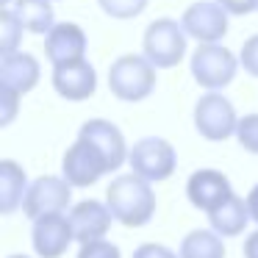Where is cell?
<instances>
[{"instance_id":"1","label":"cell","mask_w":258,"mask_h":258,"mask_svg":"<svg viewBox=\"0 0 258 258\" xmlns=\"http://www.w3.org/2000/svg\"><path fill=\"white\" fill-rule=\"evenodd\" d=\"M106 206L111 208L114 219L125 228H142L156 214V195L150 180L139 178L136 172L119 175L106 189Z\"/></svg>"},{"instance_id":"2","label":"cell","mask_w":258,"mask_h":258,"mask_svg":"<svg viewBox=\"0 0 258 258\" xmlns=\"http://www.w3.org/2000/svg\"><path fill=\"white\" fill-rule=\"evenodd\" d=\"M108 89L125 103H139L156 89V67L147 56H119L108 70Z\"/></svg>"},{"instance_id":"3","label":"cell","mask_w":258,"mask_h":258,"mask_svg":"<svg viewBox=\"0 0 258 258\" xmlns=\"http://www.w3.org/2000/svg\"><path fill=\"white\" fill-rule=\"evenodd\" d=\"M186 31L183 23L178 20H153L145 31V56L153 61L156 70H169L178 67L180 58L186 56Z\"/></svg>"},{"instance_id":"4","label":"cell","mask_w":258,"mask_h":258,"mask_svg":"<svg viewBox=\"0 0 258 258\" xmlns=\"http://www.w3.org/2000/svg\"><path fill=\"white\" fill-rule=\"evenodd\" d=\"M128 164H131V172H136L139 178L150 180V183H158V180H167L175 172L178 156H175V147L167 139L147 136V139H139L131 147Z\"/></svg>"},{"instance_id":"5","label":"cell","mask_w":258,"mask_h":258,"mask_svg":"<svg viewBox=\"0 0 258 258\" xmlns=\"http://www.w3.org/2000/svg\"><path fill=\"white\" fill-rule=\"evenodd\" d=\"M239 58L222 45H200L191 56V75L195 81L208 92H219L236 78V70H239Z\"/></svg>"},{"instance_id":"6","label":"cell","mask_w":258,"mask_h":258,"mask_svg":"<svg viewBox=\"0 0 258 258\" xmlns=\"http://www.w3.org/2000/svg\"><path fill=\"white\" fill-rule=\"evenodd\" d=\"M195 128L208 142H225L236 136L239 117L233 111V103L219 92H208L195 106Z\"/></svg>"},{"instance_id":"7","label":"cell","mask_w":258,"mask_h":258,"mask_svg":"<svg viewBox=\"0 0 258 258\" xmlns=\"http://www.w3.org/2000/svg\"><path fill=\"white\" fill-rule=\"evenodd\" d=\"M61 172H64V178L70 180V186L86 189V186H95L106 172H111V167H108V161L103 158V153L97 150L89 139L78 136L75 145L64 153Z\"/></svg>"},{"instance_id":"8","label":"cell","mask_w":258,"mask_h":258,"mask_svg":"<svg viewBox=\"0 0 258 258\" xmlns=\"http://www.w3.org/2000/svg\"><path fill=\"white\" fill-rule=\"evenodd\" d=\"M73 197V186L67 178H56V175H42L28 186L23 211L28 219H39L47 214H64Z\"/></svg>"},{"instance_id":"9","label":"cell","mask_w":258,"mask_h":258,"mask_svg":"<svg viewBox=\"0 0 258 258\" xmlns=\"http://www.w3.org/2000/svg\"><path fill=\"white\" fill-rule=\"evenodd\" d=\"M183 31L197 39L200 45H214L228 34V12H225L219 3L211 0H200V3H191L183 12Z\"/></svg>"},{"instance_id":"10","label":"cell","mask_w":258,"mask_h":258,"mask_svg":"<svg viewBox=\"0 0 258 258\" xmlns=\"http://www.w3.org/2000/svg\"><path fill=\"white\" fill-rule=\"evenodd\" d=\"M31 241H34V250L39 258H61L70 241H75L70 214H47V217L34 219Z\"/></svg>"},{"instance_id":"11","label":"cell","mask_w":258,"mask_h":258,"mask_svg":"<svg viewBox=\"0 0 258 258\" xmlns=\"http://www.w3.org/2000/svg\"><path fill=\"white\" fill-rule=\"evenodd\" d=\"M186 195H189V203L195 208L211 214L214 208H219L233 195V189H230L228 175H222L219 169H197L186 183Z\"/></svg>"},{"instance_id":"12","label":"cell","mask_w":258,"mask_h":258,"mask_svg":"<svg viewBox=\"0 0 258 258\" xmlns=\"http://www.w3.org/2000/svg\"><path fill=\"white\" fill-rule=\"evenodd\" d=\"M45 53L53 67L58 64H73L86 58V34L75 23H58L45 34Z\"/></svg>"},{"instance_id":"13","label":"cell","mask_w":258,"mask_h":258,"mask_svg":"<svg viewBox=\"0 0 258 258\" xmlns=\"http://www.w3.org/2000/svg\"><path fill=\"white\" fill-rule=\"evenodd\" d=\"M78 136L89 139L92 145L103 153V158L108 161L111 172H117V169L128 161L131 150H128V145H125L122 131H119L114 122H108V119H89V122H84L81 131H78Z\"/></svg>"},{"instance_id":"14","label":"cell","mask_w":258,"mask_h":258,"mask_svg":"<svg viewBox=\"0 0 258 258\" xmlns=\"http://www.w3.org/2000/svg\"><path fill=\"white\" fill-rule=\"evenodd\" d=\"M53 89L64 100H86L97 89V73L86 58L73 64H58V67H53Z\"/></svg>"},{"instance_id":"15","label":"cell","mask_w":258,"mask_h":258,"mask_svg":"<svg viewBox=\"0 0 258 258\" xmlns=\"http://www.w3.org/2000/svg\"><path fill=\"white\" fill-rule=\"evenodd\" d=\"M111 219H114L111 208L100 200H81L78 206H73V211H70L75 241H81V244L106 239L108 228H111Z\"/></svg>"},{"instance_id":"16","label":"cell","mask_w":258,"mask_h":258,"mask_svg":"<svg viewBox=\"0 0 258 258\" xmlns=\"http://www.w3.org/2000/svg\"><path fill=\"white\" fill-rule=\"evenodd\" d=\"M39 84V61L31 53H9L0 56V86L25 95Z\"/></svg>"},{"instance_id":"17","label":"cell","mask_w":258,"mask_h":258,"mask_svg":"<svg viewBox=\"0 0 258 258\" xmlns=\"http://www.w3.org/2000/svg\"><path fill=\"white\" fill-rule=\"evenodd\" d=\"M250 219H252L250 217V206H247V200H241L239 195H230L222 206L214 208V211L208 214L211 230H217L222 239L244 233V228H247V222H250Z\"/></svg>"},{"instance_id":"18","label":"cell","mask_w":258,"mask_h":258,"mask_svg":"<svg viewBox=\"0 0 258 258\" xmlns=\"http://www.w3.org/2000/svg\"><path fill=\"white\" fill-rule=\"evenodd\" d=\"M25 195H28L25 169L17 161H12V158L0 161V211L14 214L25 203Z\"/></svg>"},{"instance_id":"19","label":"cell","mask_w":258,"mask_h":258,"mask_svg":"<svg viewBox=\"0 0 258 258\" xmlns=\"http://www.w3.org/2000/svg\"><path fill=\"white\" fill-rule=\"evenodd\" d=\"M12 12L17 14L23 28L31 34H50V28L56 25L50 0H14Z\"/></svg>"},{"instance_id":"20","label":"cell","mask_w":258,"mask_h":258,"mask_svg":"<svg viewBox=\"0 0 258 258\" xmlns=\"http://www.w3.org/2000/svg\"><path fill=\"white\" fill-rule=\"evenodd\" d=\"M180 258H225V241L217 230H191L180 241Z\"/></svg>"},{"instance_id":"21","label":"cell","mask_w":258,"mask_h":258,"mask_svg":"<svg viewBox=\"0 0 258 258\" xmlns=\"http://www.w3.org/2000/svg\"><path fill=\"white\" fill-rule=\"evenodd\" d=\"M20 39H23V23H20L17 14L6 6L3 14H0V56L17 53Z\"/></svg>"},{"instance_id":"22","label":"cell","mask_w":258,"mask_h":258,"mask_svg":"<svg viewBox=\"0 0 258 258\" xmlns=\"http://www.w3.org/2000/svg\"><path fill=\"white\" fill-rule=\"evenodd\" d=\"M103 12L108 17H117V20H131V17H139L142 12L147 9V0H100Z\"/></svg>"},{"instance_id":"23","label":"cell","mask_w":258,"mask_h":258,"mask_svg":"<svg viewBox=\"0 0 258 258\" xmlns=\"http://www.w3.org/2000/svg\"><path fill=\"white\" fill-rule=\"evenodd\" d=\"M236 139L244 147L247 153L258 156V114H247L239 119V128H236Z\"/></svg>"},{"instance_id":"24","label":"cell","mask_w":258,"mask_h":258,"mask_svg":"<svg viewBox=\"0 0 258 258\" xmlns=\"http://www.w3.org/2000/svg\"><path fill=\"white\" fill-rule=\"evenodd\" d=\"M78 258H122L119 255V247L108 239H97V241H86L81 244Z\"/></svg>"},{"instance_id":"25","label":"cell","mask_w":258,"mask_h":258,"mask_svg":"<svg viewBox=\"0 0 258 258\" xmlns=\"http://www.w3.org/2000/svg\"><path fill=\"white\" fill-rule=\"evenodd\" d=\"M17 106H20V95L6 86H0V125H9L17 117Z\"/></svg>"},{"instance_id":"26","label":"cell","mask_w":258,"mask_h":258,"mask_svg":"<svg viewBox=\"0 0 258 258\" xmlns=\"http://www.w3.org/2000/svg\"><path fill=\"white\" fill-rule=\"evenodd\" d=\"M239 61H241V67H244V73H250L252 78H258V34L244 42V47H241V53H239Z\"/></svg>"},{"instance_id":"27","label":"cell","mask_w":258,"mask_h":258,"mask_svg":"<svg viewBox=\"0 0 258 258\" xmlns=\"http://www.w3.org/2000/svg\"><path fill=\"white\" fill-rule=\"evenodd\" d=\"M131 258H180V252H172L167 244L147 241V244H139V247H136Z\"/></svg>"},{"instance_id":"28","label":"cell","mask_w":258,"mask_h":258,"mask_svg":"<svg viewBox=\"0 0 258 258\" xmlns=\"http://www.w3.org/2000/svg\"><path fill=\"white\" fill-rule=\"evenodd\" d=\"M217 3L228 14H239V17H244V14H250L258 9V0H217Z\"/></svg>"},{"instance_id":"29","label":"cell","mask_w":258,"mask_h":258,"mask_svg":"<svg viewBox=\"0 0 258 258\" xmlns=\"http://www.w3.org/2000/svg\"><path fill=\"white\" fill-rule=\"evenodd\" d=\"M241 252H244V258H258V230H252V233L244 239Z\"/></svg>"},{"instance_id":"30","label":"cell","mask_w":258,"mask_h":258,"mask_svg":"<svg viewBox=\"0 0 258 258\" xmlns=\"http://www.w3.org/2000/svg\"><path fill=\"white\" fill-rule=\"evenodd\" d=\"M247 206H250V217L258 222V183L250 189V195H247Z\"/></svg>"},{"instance_id":"31","label":"cell","mask_w":258,"mask_h":258,"mask_svg":"<svg viewBox=\"0 0 258 258\" xmlns=\"http://www.w3.org/2000/svg\"><path fill=\"white\" fill-rule=\"evenodd\" d=\"M0 3H3V6H9V3H12V0H0Z\"/></svg>"},{"instance_id":"32","label":"cell","mask_w":258,"mask_h":258,"mask_svg":"<svg viewBox=\"0 0 258 258\" xmlns=\"http://www.w3.org/2000/svg\"><path fill=\"white\" fill-rule=\"evenodd\" d=\"M9 258H28V255H9Z\"/></svg>"}]
</instances>
